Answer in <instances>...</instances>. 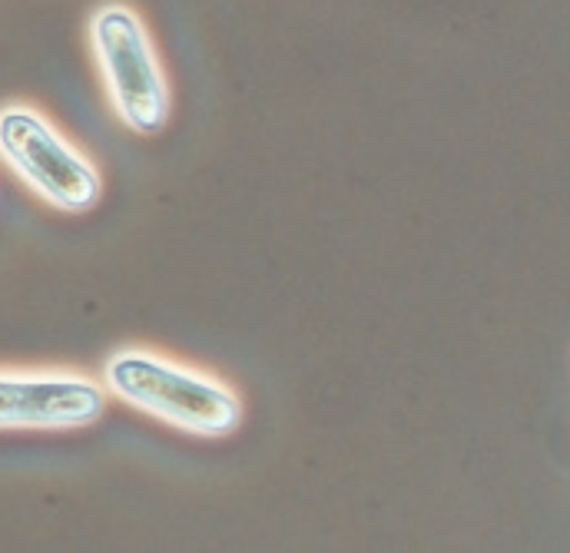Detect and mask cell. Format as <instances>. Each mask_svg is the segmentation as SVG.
Returning <instances> with one entry per match:
<instances>
[{
  "label": "cell",
  "instance_id": "1",
  "mask_svg": "<svg viewBox=\"0 0 570 553\" xmlns=\"http://www.w3.org/2000/svg\"><path fill=\"white\" fill-rule=\"evenodd\" d=\"M104 378L124 405L193 437L216 441L233 434L243 421V402L229 385L153 352H117Z\"/></svg>",
  "mask_w": 570,
  "mask_h": 553
},
{
  "label": "cell",
  "instance_id": "3",
  "mask_svg": "<svg viewBox=\"0 0 570 553\" xmlns=\"http://www.w3.org/2000/svg\"><path fill=\"white\" fill-rule=\"evenodd\" d=\"M0 159L33 196L60 213H87L100 199L94 162L30 107L13 103L0 110Z\"/></svg>",
  "mask_w": 570,
  "mask_h": 553
},
{
  "label": "cell",
  "instance_id": "4",
  "mask_svg": "<svg viewBox=\"0 0 570 553\" xmlns=\"http://www.w3.org/2000/svg\"><path fill=\"white\" fill-rule=\"evenodd\" d=\"M107 412V392L70 372H0V431H73Z\"/></svg>",
  "mask_w": 570,
  "mask_h": 553
},
{
  "label": "cell",
  "instance_id": "2",
  "mask_svg": "<svg viewBox=\"0 0 570 553\" xmlns=\"http://www.w3.org/2000/svg\"><path fill=\"white\" fill-rule=\"evenodd\" d=\"M90 50L117 117L140 137L159 134L169 124L173 97L140 13L124 3L100 7L90 17Z\"/></svg>",
  "mask_w": 570,
  "mask_h": 553
}]
</instances>
